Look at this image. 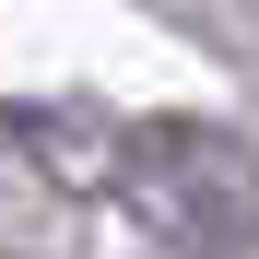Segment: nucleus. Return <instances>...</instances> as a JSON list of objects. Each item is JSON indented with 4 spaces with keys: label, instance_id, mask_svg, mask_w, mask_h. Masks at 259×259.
I'll use <instances>...</instances> for the list:
<instances>
[{
    "label": "nucleus",
    "instance_id": "f257e3e1",
    "mask_svg": "<svg viewBox=\"0 0 259 259\" xmlns=\"http://www.w3.org/2000/svg\"><path fill=\"white\" fill-rule=\"evenodd\" d=\"M106 177L165 259H259V153L212 118H142L106 142Z\"/></svg>",
    "mask_w": 259,
    "mask_h": 259
}]
</instances>
